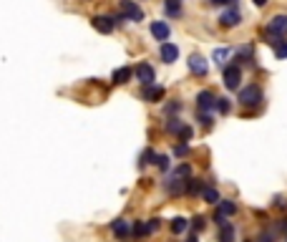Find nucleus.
Listing matches in <instances>:
<instances>
[{"label": "nucleus", "mask_w": 287, "mask_h": 242, "mask_svg": "<svg viewBox=\"0 0 287 242\" xmlns=\"http://www.w3.org/2000/svg\"><path fill=\"white\" fill-rule=\"evenodd\" d=\"M187 242H199V237H196V235H191V237H189Z\"/></svg>", "instance_id": "obj_40"}, {"label": "nucleus", "mask_w": 287, "mask_h": 242, "mask_svg": "<svg viewBox=\"0 0 287 242\" xmlns=\"http://www.w3.org/2000/svg\"><path fill=\"white\" fill-rule=\"evenodd\" d=\"M146 101H161L164 99V86H154V84H149L146 89H144V94H141Z\"/></svg>", "instance_id": "obj_16"}, {"label": "nucleus", "mask_w": 287, "mask_h": 242, "mask_svg": "<svg viewBox=\"0 0 287 242\" xmlns=\"http://www.w3.org/2000/svg\"><path fill=\"white\" fill-rule=\"evenodd\" d=\"M91 25L98 30V33H103V35H108L116 25H113V20H111V15H96V18H91Z\"/></svg>", "instance_id": "obj_9"}, {"label": "nucleus", "mask_w": 287, "mask_h": 242, "mask_svg": "<svg viewBox=\"0 0 287 242\" xmlns=\"http://www.w3.org/2000/svg\"><path fill=\"white\" fill-rule=\"evenodd\" d=\"M234 66H239V63H244V61H252V46H244V48H239L237 53H234Z\"/></svg>", "instance_id": "obj_23"}, {"label": "nucleus", "mask_w": 287, "mask_h": 242, "mask_svg": "<svg viewBox=\"0 0 287 242\" xmlns=\"http://www.w3.org/2000/svg\"><path fill=\"white\" fill-rule=\"evenodd\" d=\"M255 5H257V8H265V5H267V0H255Z\"/></svg>", "instance_id": "obj_39"}, {"label": "nucleus", "mask_w": 287, "mask_h": 242, "mask_svg": "<svg viewBox=\"0 0 287 242\" xmlns=\"http://www.w3.org/2000/svg\"><path fill=\"white\" fill-rule=\"evenodd\" d=\"M189 71L194 76H207L209 66H207V61H204L201 56H189Z\"/></svg>", "instance_id": "obj_12"}, {"label": "nucleus", "mask_w": 287, "mask_h": 242, "mask_svg": "<svg viewBox=\"0 0 287 242\" xmlns=\"http://www.w3.org/2000/svg\"><path fill=\"white\" fill-rule=\"evenodd\" d=\"M262 99H265V96H262V89H260L257 84L239 91V104H242V106H260Z\"/></svg>", "instance_id": "obj_2"}, {"label": "nucleus", "mask_w": 287, "mask_h": 242, "mask_svg": "<svg viewBox=\"0 0 287 242\" xmlns=\"http://www.w3.org/2000/svg\"><path fill=\"white\" fill-rule=\"evenodd\" d=\"M191 227H194V230H196V232H201V230H204V227H207V220H204V217H201V215H196V217H194V220H191Z\"/></svg>", "instance_id": "obj_30"}, {"label": "nucleus", "mask_w": 287, "mask_h": 242, "mask_svg": "<svg viewBox=\"0 0 287 242\" xmlns=\"http://www.w3.org/2000/svg\"><path fill=\"white\" fill-rule=\"evenodd\" d=\"M219 242H234V225H229V222H224L222 227H219V237H217Z\"/></svg>", "instance_id": "obj_19"}, {"label": "nucleus", "mask_w": 287, "mask_h": 242, "mask_svg": "<svg viewBox=\"0 0 287 242\" xmlns=\"http://www.w3.org/2000/svg\"><path fill=\"white\" fill-rule=\"evenodd\" d=\"M169 227H172V232H174V235H182V232H187L189 222H187L184 217H174V220L169 222Z\"/></svg>", "instance_id": "obj_24"}, {"label": "nucleus", "mask_w": 287, "mask_h": 242, "mask_svg": "<svg viewBox=\"0 0 287 242\" xmlns=\"http://www.w3.org/2000/svg\"><path fill=\"white\" fill-rule=\"evenodd\" d=\"M182 126H184V124H182V121H179L177 116H172V119L167 121V124H164V129H167L169 134H179V131H182Z\"/></svg>", "instance_id": "obj_25"}, {"label": "nucleus", "mask_w": 287, "mask_h": 242, "mask_svg": "<svg viewBox=\"0 0 287 242\" xmlns=\"http://www.w3.org/2000/svg\"><path fill=\"white\" fill-rule=\"evenodd\" d=\"M275 207H280V210H285V207H287V202H285V197H275Z\"/></svg>", "instance_id": "obj_36"}, {"label": "nucleus", "mask_w": 287, "mask_h": 242, "mask_svg": "<svg viewBox=\"0 0 287 242\" xmlns=\"http://www.w3.org/2000/svg\"><path fill=\"white\" fill-rule=\"evenodd\" d=\"M151 35H154V40H161V43H167L169 35H172V28L164 23V20H154V23H151Z\"/></svg>", "instance_id": "obj_7"}, {"label": "nucleus", "mask_w": 287, "mask_h": 242, "mask_svg": "<svg viewBox=\"0 0 287 242\" xmlns=\"http://www.w3.org/2000/svg\"><path fill=\"white\" fill-rule=\"evenodd\" d=\"M111 232L116 235V240L126 242V240H131V222H126V220H113V222H111Z\"/></svg>", "instance_id": "obj_6"}, {"label": "nucleus", "mask_w": 287, "mask_h": 242, "mask_svg": "<svg viewBox=\"0 0 287 242\" xmlns=\"http://www.w3.org/2000/svg\"><path fill=\"white\" fill-rule=\"evenodd\" d=\"M156 167H159L161 172H169V156H164V154L159 156V154H156Z\"/></svg>", "instance_id": "obj_29"}, {"label": "nucleus", "mask_w": 287, "mask_h": 242, "mask_svg": "<svg viewBox=\"0 0 287 242\" xmlns=\"http://www.w3.org/2000/svg\"><path fill=\"white\" fill-rule=\"evenodd\" d=\"M267 30H270L272 38H285V35H287V15H275V18L270 20Z\"/></svg>", "instance_id": "obj_5"}, {"label": "nucleus", "mask_w": 287, "mask_h": 242, "mask_svg": "<svg viewBox=\"0 0 287 242\" xmlns=\"http://www.w3.org/2000/svg\"><path fill=\"white\" fill-rule=\"evenodd\" d=\"M131 76H134L131 66H121V68H116V71H113L111 81H113L116 86H124V84H129V81H131Z\"/></svg>", "instance_id": "obj_10"}, {"label": "nucleus", "mask_w": 287, "mask_h": 242, "mask_svg": "<svg viewBox=\"0 0 287 242\" xmlns=\"http://www.w3.org/2000/svg\"><path fill=\"white\" fill-rule=\"evenodd\" d=\"M199 121L204 129H212V114H199Z\"/></svg>", "instance_id": "obj_32"}, {"label": "nucleus", "mask_w": 287, "mask_h": 242, "mask_svg": "<svg viewBox=\"0 0 287 242\" xmlns=\"http://www.w3.org/2000/svg\"><path fill=\"white\" fill-rule=\"evenodd\" d=\"M227 53H229L227 48H219V51H214V61H217V63H222V58H224Z\"/></svg>", "instance_id": "obj_33"}, {"label": "nucleus", "mask_w": 287, "mask_h": 242, "mask_svg": "<svg viewBox=\"0 0 287 242\" xmlns=\"http://www.w3.org/2000/svg\"><path fill=\"white\" fill-rule=\"evenodd\" d=\"M177 136H179V139H182V141H184V144H187V141H189V139H191V136H194V129H191V126H187V124H184V126H182V131H179V134H177Z\"/></svg>", "instance_id": "obj_27"}, {"label": "nucleus", "mask_w": 287, "mask_h": 242, "mask_svg": "<svg viewBox=\"0 0 287 242\" xmlns=\"http://www.w3.org/2000/svg\"><path fill=\"white\" fill-rule=\"evenodd\" d=\"M179 109H182V104H177V101H174V104H169V106H167V111H169V114H172V111H174V114H177V111H179Z\"/></svg>", "instance_id": "obj_37"}, {"label": "nucleus", "mask_w": 287, "mask_h": 242, "mask_svg": "<svg viewBox=\"0 0 287 242\" xmlns=\"http://www.w3.org/2000/svg\"><path fill=\"white\" fill-rule=\"evenodd\" d=\"M239 20H242V15H239L237 8H229V10H224V13L219 15V23H222L224 28H234V25H239Z\"/></svg>", "instance_id": "obj_13"}, {"label": "nucleus", "mask_w": 287, "mask_h": 242, "mask_svg": "<svg viewBox=\"0 0 287 242\" xmlns=\"http://www.w3.org/2000/svg\"><path fill=\"white\" fill-rule=\"evenodd\" d=\"M239 84H242V71H239V66L224 68V86H227L229 91H237Z\"/></svg>", "instance_id": "obj_4"}, {"label": "nucleus", "mask_w": 287, "mask_h": 242, "mask_svg": "<svg viewBox=\"0 0 287 242\" xmlns=\"http://www.w3.org/2000/svg\"><path fill=\"white\" fill-rule=\"evenodd\" d=\"M164 10H167V15H172V18H179L182 15V0H167Z\"/></svg>", "instance_id": "obj_21"}, {"label": "nucleus", "mask_w": 287, "mask_h": 242, "mask_svg": "<svg viewBox=\"0 0 287 242\" xmlns=\"http://www.w3.org/2000/svg\"><path fill=\"white\" fill-rule=\"evenodd\" d=\"M149 235H151V230H149L146 222H134V225H131V237L144 240V237H149Z\"/></svg>", "instance_id": "obj_18"}, {"label": "nucleus", "mask_w": 287, "mask_h": 242, "mask_svg": "<svg viewBox=\"0 0 287 242\" xmlns=\"http://www.w3.org/2000/svg\"><path fill=\"white\" fill-rule=\"evenodd\" d=\"M201 197H204V202H207V205H217V202L222 199L219 192H217L214 187H204V189H201Z\"/></svg>", "instance_id": "obj_20"}, {"label": "nucleus", "mask_w": 287, "mask_h": 242, "mask_svg": "<svg viewBox=\"0 0 287 242\" xmlns=\"http://www.w3.org/2000/svg\"><path fill=\"white\" fill-rule=\"evenodd\" d=\"M201 189H204V182L196 179V177H189V179L184 182V192L191 194V197H194V194H201Z\"/></svg>", "instance_id": "obj_17"}, {"label": "nucleus", "mask_w": 287, "mask_h": 242, "mask_svg": "<svg viewBox=\"0 0 287 242\" xmlns=\"http://www.w3.org/2000/svg\"><path fill=\"white\" fill-rule=\"evenodd\" d=\"M174 174H177L179 179H189V177H191V167H189V164H179V167L174 169Z\"/></svg>", "instance_id": "obj_26"}, {"label": "nucleus", "mask_w": 287, "mask_h": 242, "mask_svg": "<svg viewBox=\"0 0 287 242\" xmlns=\"http://www.w3.org/2000/svg\"><path fill=\"white\" fill-rule=\"evenodd\" d=\"M244 242H252V240H244Z\"/></svg>", "instance_id": "obj_41"}, {"label": "nucleus", "mask_w": 287, "mask_h": 242, "mask_svg": "<svg viewBox=\"0 0 287 242\" xmlns=\"http://www.w3.org/2000/svg\"><path fill=\"white\" fill-rule=\"evenodd\" d=\"M161 61L164 63H174L177 58H179V48L174 46V43H161Z\"/></svg>", "instance_id": "obj_14"}, {"label": "nucleus", "mask_w": 287, "mask_h": 242, "mask_svg": "<svg viewBox=\"0 0 287 242\" xmlns=\"http://www.w3.org/2000/svg\"><path fill=\"white\" fill-rule=\"evenodd\" d=\"M118 8H121V18L124 20H134V23L144 20V10L136 5V0H121Z\"/></svg>", "instance_id": "obj_1"}, {"label": "nucleus", "mask_w": 287, "mask_h": 242, "mask_svg": "<svg viewBox=\"0 0 287 242\" xmlns=\"http://www.w3.org/2000/svg\"><path fill=\"white\" fill-rule=\"evenodd\" d=\"M257 242H275V235H270V232H262V235L257 237Z\"/></svg>", "instance_id": "obj_35"}, {"label": "nucleus", "mask_w": 287, "mask_h": 242, "mask_svg": "<svg viewBox=\"0 0 287 242\" xmlns=\"http://www.w3.org/2000/svg\"><path fill=\"white\" fill-rule=\"evenodd\" d=\"M217 215L219 217H234L237 215V202H232V199H219L217 202Z\"/></svg>", "instance_id": "obj_11"}, {"label": "nucleus", "mask_w": 287, "mask_h": 242, "mask_svg": "<svg viewBox=\"0 0 287 242\" xmlns=\"http://www.w3.org/2000/svg\"><path fill=\"white\" fill-rule=\"evenodd\" d=\"M275 56L282 61V58H287V43H285V40H280V43L275 46Z\"/></svg>", "instance_id": "obj_28"}, {"label": "nucleus", "mask_w": 287, "mask_h": 242, "mask_svg": "<svg viewBox=\"0 0 287 242\" xmlns=\"http://www.w3.org/2000/svg\"><path fill=\"white\" fill-rule=\"evenodd\" d=\"M214 101H217V96H214L209 89L199 91V94H196V109H199V114H212Z\"/></svg>", "instance_id": "obj_3"}, {"label": "nucleus", "mask_w": 287, "mask_h": 242, "mask_svg": "<svg viewBox=\"0 0 287 242\" xmlns=\"http://www.w3.org/2000/svg\"><path fill=\"white\" fill-rule=\"evenodd\" d=\"M164 189H167L169 194H182V192H184V179H179V177L172 172V177H167V182H164Z\"/></svg>", "instance_id": "obj_15"}, {"label": "nucleus", "mask_w": 287, "mask_h": 242, "mask_svg": "<svg viewBox=\"0 0 287 242\" xmlns=\"http://www.w3.org/2000/svg\"><path fill=\"white\" fill-rule=\"evenodd\" d=\"M277 230H282V232H287V217H282V220L277 222Z\"/></svg>", "instance_id": "obj_38"}, {"label": "nucleus", "mask_w": 287, "mask_h": 242, "mask_svg": "<svg viewBox=\"0 0 287 242\" xmlns=\"http://www.w3.org/2000/svg\"><path fill=\"white\" fill-rule=\"evenodd\" d=\"M187 151H189V144H179V146L174 149V154H177V156H184Z\"/></svg>", "instance_id": "obj_34"}, {"label": "nucleus", "mask_w": 287, "mask_h": 242, "mask_svg": "<svg viewBox=\"0 0 287 242\" xmlns=\"http://www.w3.org/2000/svg\"><path fill=\"white\" fill-rule=\"evenodd\" d=\"M134 76L141 81L144 86H149V84H154V68H151V63H139L136 68H134Z\"/></svg>", "instance_id": "obj_8"}, {"label": "nucleus", "mask_w": 287, "mask_h": 242, "mask_svg": "<svg viewBox=\"0 0 287 242\" xmlns=\"http://www.w3.org/2000/svg\"><path fill=\"white\" fill-rule=\"evenodd\" d=\"M214 109H217L219 114H227V111H229V101H227V99H217V101H214Z\"/></svg>", "instance_id": "obj_31"}, {"label": "nucleus", "mask_w": 287, "mask_h": 242, "mask_svg": "<svg viewBox=\"0 0 287 242\" xmlns=\"http://www.w3.org/2000/svg\"><path fill=\"white\" fill-rule=\"evenodd\" d=\"M149 164H156V151H154V149H144V154H141V159H139V167H141V169L149 167Z\"/></svg>", "instance_id": "obj_22"}]
</instances>
